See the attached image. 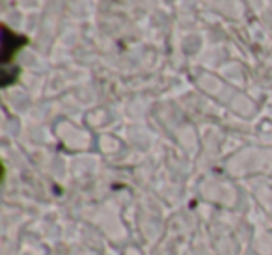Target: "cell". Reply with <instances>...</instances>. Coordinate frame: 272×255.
<instances>
[{"label": "cell", "mask_w": 272, "mask_h": 255, "mask_svg": "<svg viewBox=\"0 0 272 255\" xmlns=\"http://www.w3.org/2000/svg\"><path fill=\"white\" fill-rule=\"evenodd\" d=\"M24 43H26V39L19 38L15 34H11L10 30L4 26V39H2V62H4V65H8V60H10L11 56L19 50V47H22Z\"/></svg>", "instance_id": "1"}]
</instances>
